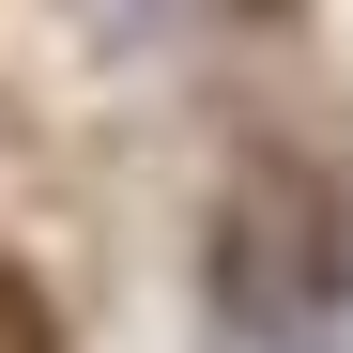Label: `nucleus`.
Wrapping results in <instances>:
<instances>
[{"label": "nucleus", "instance_id": "1", "mask_svg": "<svg viewBox=\"0 0 353 353\" xmlns=\"http://www.w3.org/2000/svg\"><path fill=\"white\" fill-rule=\"evenodd\" d=\"M0 353H62V307H46L16 261H0Z\"/></svg>", "mask_w": 353, "mask_h": 353}]
</instances>
